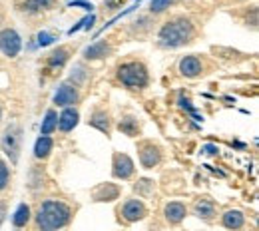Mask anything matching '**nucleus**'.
Segmentation results:
<instances>
[{
  "instance_id": "obj_1",
  "label": "nucleus",
  "mask_w": 259,
  "mask_h": 231,
  "mask_svg": "<svg viewBox=\"0 0 259 231\" xmlns=\"http://www.w3.org/2000/svg\"><path fill=\"white\" fill-rule=\"evenodd\" d=\"M70 221V207L62 201H44L38 209V229L40 231H58Z\"/></svg>"
},
{
  "instance_id": "obj_2",
  "label": "nucleus",
  "mask_w": 259,
  "mask_h": 231,
  "mask_svg": "<svg viewBox=\"0 0 259 231\" xmlns=\"http://www.w3.org/2000/svg\"><path fill=\"white\" fill-rule=\"evenodd\" d=\"M192 34H194V26L190 20L176 18L160 30V44L165 48H178V46H184L186 42H190Z\"/></svg>"
},
{
  "instance_id": "obj_3",
  "label": "nucleus",
  "mask_w": 259,
  "mask_h": 231,
  "mask_svg": "<svg viewBox=\"0 0 259 231\" xmlns=\"http://www.w3.org/2000/svg\"><path fill=\"white\" fill-rule=\"evenodd\" d=\"M118 76H120L122 84H126L128 88H142L148 82V72H146L144 64H140V62H128V64L120 66Z\"/></svg>"
},
{
  "instance_id": "obj_4",
  "label": "nucleus",
  "mask_w": 259,
  "mask_h": 231,
  "mask_svg": "<svg viewBox=\"0 0 259 231\" xmlns=\"http://www.w3.org/2000/svg\"><path fill=\"white\" fill-rule=\"evenodd\" d=\"M20 142H22V132L18 126H10L6 128V132L2 135V150L6 152V156L16 164L18 162V152H20Z\"/></svg>"
},
{
  "instance_id": "obj_5",
  "label": "nucleus",
  "mask_w": 259,
  "mask_h": 231,
  "mask_svg": "<svg viewBox=\"0 0 259 231\" xmlns=\"http://www.w3.org/2000/svg\"><path fill=\"white\" fill-rule=\"evenodd\" d=\"M22 48V40L14 30H2L0 32V50L4 56L14 58Z\"/></svg>"
},
{
  "instance_id": "obj_6",
  "label": "nucleus",
  "mask_w": 259,
  "mask_h": 231,
  "mask_svg": "<svg viewBox=\"0 0 259 231\" xmlns=\"http://www.w3.org/2000/svg\"><path fill=\"white\" fill-rule=\"evenodd\" d=\"M134 173V162L126 154H116L114 156V175L120 179H128Z\"/></svg>"
},
{
  "instance_id": "obj_7",
  "label": "nucleus",
  "mask_w": 259,
  "mask_h": 231,
  "mask_svg": "<svg viewBox=\"0 0 259 231\" xmlns=\"http://www.w3.org/2000/svg\"><path fill=\"white\" fill-rule=\"evenodd\" d=\"M54 102H56L58 106H64V108L76 104V102H78V90H76V86H72V84H62V86L58 88L56 96H54Z\"/></svg>"
},
{
  "instance_id": "obj_8",
  "label": "nucleus",
  "mask_w": 259,
  "mask_h": 231,
  "mask_svg": "<svg viewBox=\"0 0 259 231\" xmlns=\"http://www.w3.org/2000/svg\"><path fill=\"white\" fill-rule=\"evenodd\" d=\"M122 215L128 219V221H138V219H144L146 217V205L138 199H132L124 205L122 209Z\"/></svg>"
},
{
  "instance_id": "obj_9",
  "label": "nucleus",
  "mask_w": 259,
  "mask_h": 231,
  "mask_svg": "<svg viewBox=\"0 0 259 231\" xmlns=\"http://www.w3.org/2000/svg\"><path fill=\"white\" fill-rule=\"evenodd\" d=\"M142 152H140V162L144 167H154V165L160 162V150L154 146V144H144L142 148H140Z\"/></svg>"
},
{
  "instance_id": "obj_10",
  "label": "nucleus",
  "mask_w": 259,
  "mask_h": 231,
  "mask_svg": "<svg viewBox=\"0 0 259 231\" xmlns=\"http://www.w3.org/2000/svg\"><path fill=\"white\" fill-rule=\"evenodd\" d=\"M180 72H182L184 76H188V78L199 76V74H201V62H199V58H195V56H186V58L180 62Z\"/></svg>"
},
{
  "instance_id": "obj_11",
  "label": "nucleus",
  "mask_w": 259,
  "mask_h": 231,
  "mask_svg": "<svg viewBox=\"0 0 259 231\" xmlns=\"http://www.w3.org/2000/svg\"><path fill=\"white\" fill-rule=\"evenodd\" d=\"M76 124H78V112L74 108H66L64 112L58 116V126L56 128H60L62 132H70V130H74Z\"/></svg>"
},
{
  "instance_id": "obj_12",
  "label": "nucleus",
  "mask_w": 259,
  "mask_h": 231,
  "mask_svg": "<svg viewBox=\"0 0 259 231\" xmlns=\"http://www.w3.org/2000/svg\"><path fill=\"white\" fill-rule=\"evenodd\" d=\"M165 217H167V221H171V223H180V221L186 217V205L180 203V201L167 203V205H165Z\"/></svg>"
},
{
  "instance_id": "obj_13",
  "label": "nucleus",
  "mask_w": 259,
  "mask_h": 231,
  "mask_svg": "<svg viewBox=\"0 0 259 231\" xmlns=\"http://www.w3.org/2000/svg\"><path fill=\"white\" fill-rule=\"evenodd\" d=\"M86 58L88 60H96V58H106L110 54V46L106 42H94L92 46L86 48Z\"/></svg>"
},
{
  "instance_id": "obj_14",
  "label": "nucleus",
  "mask_w": 259,
  "mask_h": 231,
  "mask_svg": "<svg viewBox=\"0 0 259 231\" xmlns=\"http://www.w3.org/2000/svg\"><path fill=\"white\" fill-rule=\"evenodd\" d=\"M243 221H245V217L237 209H229V211H226V215H224V225H226L227 229H239L243 225Z\"/></svg>"
},
{
  "instance_id": "obj_15",
  "label": "nucleus",
  "mask_w": 259,
  "mask_h": 231,
  "mask_svg": "<svg viewBox=\"0 0 259 231\" xmlns=\"http://www.w3.org/2000/svg\"><path fill=\"white\" fill-rule=\"evenodd\" d=\"M50 150H52V140L48 135H40L36 146H34V156L36 158H46L50 154Z\"/></svg>"
},
{
  "instance_id": "obj_16",
  "label": "nucleus",
  "mask_w": 259,
  "mask_h": 231,
  "mask_svg": "<svg viewBox=\"0 0 259 231\" xmlns=\"http://www.w3.org/2000/svg\"><path fill=\"white\" fill-rule=\"evenodd\" d=\"M28 219H30V207H28L26 203H20V205H18V209L14 211L12 223H14L16 227H22V225H26V223H28Z\"/></svg>"
},
{
  "instance_id": "obj_17",
  "label": "nucleus",
  "mask_w": 259,
  "mask_h": 231,
  "mask_svg": "<svg viewBox=\"0 0 259 231\" xmlns=\"http://www.w3.org/2000/svg\"><path fill=\"white\" fill-rule=\"evenodd\" d=\"M56 126H58V116H56L54 110H48V112H46V118H44V122H42L40 133H42V135H48V133H52L56 130Z\"/></svg>"
},
{
  "instance_id": "obj_18",
  "label": "nucleus",
  "mask_w": 259,
  "mask_h": 231,
  "mask_svg": "<svg viewBox=\"0 0 259 231\" xmlns=\"http://www.w3.org/2000/svg\"><path fill=\"white\" fill-rule=\"evenodd\" d=\"M195 213H197L199 217H203V219H209V217H213L215 207H213V203H211V201L201 199V201H197V203H195Z\"/></svg>"
},
{
  "instance_id": "obj_19",
  "label": "nucleus",
  "mask_w": 259,
  "mask_h": 231,
  "mask_svg": "<svg viewBox=\"0 0 259 231\" xmlns=\"http://www.w3.org/2000/svg\"><path fill=\"white\" fill-rule=\"evenodd\" d=\"M90 124H92L94 128H98L100 132H104V133L110 132V122H108V114H104V112H96V114L92 116Z\"/></svg>"
},
{
  "instance_id": "obj_20",
  "label": "nucleus",
  "mask_w": 259,
  "mask_h": 231,
  "mask_svg": "<svg viewBox=\"0 0 259 231\" xmlns=\"http://www.w3.org/2000/svg\"><path fill=\"white\" fill-rule=\"evenodd\" d=\"M66 60H68V50H66V48L54 50V52L50 54V58H48V62H50L52 66H62Z\"/></svg>"
},
{
  "instance_id": "obj_21",
  "label": "nucleus",
  "mask_w": 259,
  "mask_h": 231,
  "mask_svg": "<svg viewBox=\"0 0 259 231\" xmlns=\"http://www.w3.org/2000/svg\"><path fill=\"white\" fill-rule=\"evenodd\" d=\"M54 0H26V10L36 12V10H44V8H50Z\"/></svg>"
},
{
  "instance_id": "obj_22",
  "label": "nucleus",
  "mask_w": 259,
  "mask_h": 231,
  "mask_svg": "<svg viewBox=\"0 0 259 231\" xmlns=\"http://www.w3.org/2000/svg\"><path fill=\"white\" fill-rule=\"evenodd\" d=\"M134 126H136V120H134V118H126L124 122H120V130L126 132L128 135H134V133H136V128H134Z\"/></svg>"
},
{
  "instance_id": "obj_23",
  "label": "nucleus",
  "mask_w": 259,
  "mask_h": 231,
  "mask_svg": "<svg viewBox=\"0 0 259 231\" xmlns=\"http://www.w3.org/2000/svg\"><path fill=\"white\" fill-rule=\"evenodd\" d=\"M169 4H171V0H152L150 10L152 12H163L165 8H169Z\"/></svg>"
},
{
  "instance_id": "obj_24",
  "label": "nucleus",
  "mask_w": 259,
  "mask_h": 231,
  "mask_svg": "<svg viewBox=\"0 0 259 231\" xmlns=\"http://www.w3.org/2000/svg\"><path fill=\"white\" fill-rule=\"evenodd\" d=\"M8 177H10V171H8L6 164L0 160V192L6 188V183H8Z\"/></svg>"
},
{
  "instance_id": "obj_25",
  "label": "nucleus",
  "mask_w": 259,
  "mask_h": 231,
  "mask_svg": "<svg viewBox=\"0 0 259 231\" xmlns=\"http://www.w3.org/2000/svg\"><path fill=\"white\" fill-rule=\"evenodd\" d=\"M52 42H54V36L50 32L38 34V44H40V46H48V44H52Z\"/></svg>"
},
{
  "instance_id": "obj_26",
  "label": "nucleus",
  "mask_w": 259,
  "mask_h": 231,
  "mask_svg": "<svg viewBox=\"0 0 259 231\" xmlns=\"http://www.w3.org/2000/svg\"><path fill=\"white\" fill-rule=\"evenodd\" d=\"M203 152H205V154H207V156H215V154H218V152H220V150H218V148H215V146H211V144H207V146H205V148H203Z\"/></svg>"
},
{
  "instance_id": "obj_27",
  "label": "nucleus",
  "mask_w": 259,
  "mask_h": 231,
  "mask_svg": "<svg viewBox=\"0 0 259 231\" xmlns=\"http://www.w3.org/2000/svg\"><path fill=\"white\" fill-rule=\"evenodd\" d=\"M72 6H82V8H86V10H92L94 6L92 4H88V2H70Z\"/></svg>"
},
{
  "instance_id": "obj_28",
  "label": "nucleus",
  "mask_w": 259,
  "mask_h": 231,
  "mask_svg": "<svg viewBox=\"0 0 259 231\" xmlns=\"http://www.w3.org/2000/svg\"><path fill=\"white\" fill-rule=\"evenodd\" d=\"M2 217H4V205L0 203V221H2Z\"/></svg>"
},
{
  "instance_id": "obj_29",
  "label": "nucleus",
  "mask_w": 259,
  "mask_h": 231,
  "mask_svg": "<svg viewBox=\"0 0 259 231\" xmlns=\"http://www.w3.org/2000/svg\"><path fill=\"white\" fill-rule=\"evenodd\" d=\"M0 116H2V110H0Z\"/></svg>"
}]
</instances>
